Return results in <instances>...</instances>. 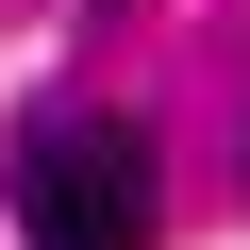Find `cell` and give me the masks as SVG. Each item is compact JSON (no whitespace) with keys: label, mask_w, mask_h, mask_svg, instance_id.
I'll return each instance as SVG.
<instances>
[{"label":"cell","mask_w":250,"mask_h":250,"mask_svg":"<svg viewBox=\"0 0 250 250\" xmlns=\"http://www.w3.org/2000/svg\"><path fill=\"white\" fill-rule=\"evenodd\" d=\"M17 233L34 250H150V134L117 100H50L17 134Z\"/></svg>","instance_id":"6da1fadb"}]
</instances>
